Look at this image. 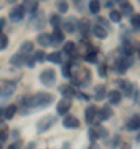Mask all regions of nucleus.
<instances>
[{
    "label": "nucleus",
    "mask_w": 140,
    "mask_h": 149,
    "mask_svg": "<svg viewBox=\"0 0 140 149\" xmlns=\"http://www.w3.org/2000/svg\"><path fill=\"white\" fill-rule=\"evenodd\" d=\"M91 30H92V27H91V20H89V18L84 17L81 20H78V32L81 33L84 38H86V35L91 32Z\"/></svg>",
    "instance_id": "10"
},
{
    "label": "nucleus",
    "mask_w": 140,
    "mask_h": 149,
    "mask_svg": "<svg viewBox=\"0 0 140 149\" xmlns=\"http://www.w3.org/2000/svg\"><path fill=\"white\" fill-rule=\"evenodd\" d=\"M137 143L140 144V134H139V136H137Z\"/></svg>",
    "instance_id": "50"
},
{
    "label": "nucleus",
    "mask_w": 140,
    "mask_h": 149,
    "mask_svg": "<svg viewBox=\"0 0 140 149\" xmlns=\"http://www.w3.org/2000/svg\"><path fill=\"white\" fill-rule=\"evenodd\" d=\"M87 7H89V12L94 13V15H97V13L101 12V2H99V0H91Z\"/></svg>",
    "instance_id": "31"
},
{
    "label": "nucleus",
    "mask_w": 140,
    "mask_h": 149,
    "mask_svg": "<svg viewBox=\"0 0 140 149\" xmlns=\"http://www.w3.org/2000/svg\"><path fill=\"white\" fill-rule=\"evenodd\" d=\"M84 58H86V61H89V63H96L97 61V52L94 48H92V50H87Z\"/></svg>",
    "instance_id": "33"
},
{
    "label": "nucleus",
    "mask_w": 140,
    "mask_h": 149,
    "mask_svg": "<svg viewBox=\"0 0 140 149\" xmlns=\"http://www.w3.org/2000/svg\"><path fill=\"white\" fill-rule=\"evenodd\" d=\"M15 91V83H10V81H5L0 85V96L2 98H8Z\"/></svg>",
    "instance_id": "16"
},
{
    "label": "nucleus",
    "mask_w": 140,
    "mask_h": 149,
    "mask_svg": "<svg viewBox=\"0 0 140 149\" xmlns=\"http://www.w3.org/2000/svg\"><path fill=\"white\" fill-rule=\"evenodd\" d=\"M135 48H137V53H139V56H140V43H137V45H135Z\"/></svg>",
    "instance_id": "48"
},
{
    "label": "nucleus",
    "mask_w": 140,
    "mask_h": 149,
    "mask_svg": "<svg viewBox=\"0 0 140 149\" xmlns=\"http://www.w3.org/2000/svg\"><path fill=\"white\" fill-rule=\"evenodd\" d=\"M46 60L51 61V63L61 65V63H63V55L59 53V52H51L49 55H46Z\"/></svg>",
    "instance_id": "26"
},
{
    "label": "nucleus",
    "mask_w": 140,
    "mask_h": 149,
    "mask_svg": "<svg viewBox=\"0 0 140 149\" xmlns=\"http://www.w3.org/2000/svg\"><path fill=\"white\" fill-rule=\"evenodd\" d=\"M92 74L89 68H84V66H71V80L73 83L78 86H87L89 81H91Z\"/></svg>",
    "instance_id": "2"
},
{
    "label": "nucleus",
    "mask_w": 140,
    "mask_h": 149,
    "mask_svg": "<svg viewBox=\"0 0 140 149\" xmlns=\"http://www.w3.org/2000/svg\"><path fill=\"white\" fill-rule=\"evenodd\" d=\"M92 131V134L97 138H107L109 136V131L107 128H104V126H101V124H91V128H89Z\"/></svg>",
    "instance_id": "18"
},
{
    "label": "nucleus",
    "mask_w": 140,
    "mask_h": 149,
    "mask_svg": "<svg viewBox=\"0 0 140 149\" xmlns=\"http://www.w3.org/2000/svg\"><path fill=\"white\" fill-rule=\"evenodd\" d=\"M3 119H5V118H3V106H0V124L3 123Z\"/></svg>",
    "instance_id": "47"
},
{
    "label": "nucleus",
    "mask_w": 140,
    "mask_h": 149,
    "mask_svg": "<svg viewBox=\"0 0 140 149\" xmlns=\"http://www.w3.org/2000/svg\"><path fill=\"white\" fill-rule=\"evenodd\" d=\"M132 63H134V60L130 58V56H124V55H122V56H120L115 63H114V70H115L117 73L124 74L125 71L132 66Z\"/></svg>",
    "instance_id": "3"
},
{
    "label": "nucleus",
    "mask_w": 140,
    "mask_h": 149,
    "mask_svg": "<svg viewBox=\"0 0 140 149\" xmlns=\"http://www.w3.org/2000/svg\"><path fill=\"white\" fill-rule=\"evenodd\" d=\"M71 104H73L71 98H61V100L58 101V104H56V111H58V114L66 116V114H68V111L71 109Z\"/></svg>",
    "instance_id": "9"
},
{
    "label": "nucleus",
    "mask_w": 140,
    "mask_h": 149,
    "mask_svg": "<svg viewBox=\"0 0 140 149\" xmlns=\"http://www.w3.org/2000/svg\"><path fill=\"white\" fill-rule=\"evenodd\" d=\"M65 32L61 30V28H54L53 33H51V43L53 45H61V43H65Z\"/></svg>",
    "instance_id": "19"
},
{
    "label": "nucleus",
    "mask_w": 140,
    "mask_h": 149,
    "mask_svg": "<svg viewBox=\"0 0 140 149\" xmlns=\"http://www.w3.org/2000/svg\"><path fill=\"white\" fill-rule=\"evenodd\" d=\"M61 73H63V76H66V78H71V65H69V63H65V65H63Z\"/></svg>",
    "instance_id": "38"
},
{
    "label": "nucleus",
    "mask_w": 140,
    "mask_h": 149,
    "mask_svg": "<svg viewBox=\"0 0 140 149\" xmlns=\"http://www.w3.org/2000/svg\"><path fill=\"white\" fill-rule=\"evenodd\" d=\"M112 114H114L112 108L109 106V104H104V106L99 109V114H97V124H99V121H106L109 118H112Z\"/></svg>",
    "instance_id": "14"
},
{
    "label": "nucleus",
    "mask_w": 140,
    "mask_h": 149,
    "mask_svg": "<svg viewBox=\"0 0 140 149\" xmlns=\"http://www.w3.org/2000/svg\"><path fill=\"white\" fill-rule=\"evenodd\" d=\"M63 126L65 128H79V119H78V116H73V114H66L65 118H63Z\"/></svg>",
    "instance_id": "17"
},
{
    "label": "nucleus",
    "mask_w": 140,
    "mask_h": 149,
    "mask_svg": "<svg viewBox=\"0 0 140 149\" xmlns=\"http://www.w3.org/2000/svg\"><path fill=\"white\" fill-rule=\"evenodd\" d=\"M56 7H58V10L61 12V13H65V12H68V8H69V5H68V2H58V3H56Z\"/></svg>",
    "instance_id": "39"
},
{
    "label": "nucleus",
    "mask_w": 140,
    "mask_h": 149,
    "mask_svg": "<svg viewBox=\"0 0 140 149\" xmlns=\"http://www.w3.org/2000/svg\"><path fill=\"white\" fill-rule=\"evenodd\" d=\"M76 52H78V47H76L74 42H65L63 53H61V55H69V56H74Z\"/></svg>",
    "instance_id": "23"
},
{
    "label": "nucleus",
    "mask_w": 140,
    "mask_h": 149,
    "mask_svg": "<svg viewBox=\"0 0 140 149\" xmlns=\"http://www.w3.org/2000/svg\"><path fill=\"white\" fill-rule=\"evenodd\" d=\"M5 27V18H0V35H2V30Z\"/></svg>",
    "instance_id": "46"
},
{
    "label": "nucleus",
    "mask_w": 140,
    "mask_h": 149,
    "mask_svg": "<svg viewBox=\"0 0 140 149\" xmlns=\"http://www.w3.org/2000/svg\"><path fill=\"white\" fill-rule=\"evenodd\" d=\"M130 23H132L135 28H139L140 27V13H134V15L130 17Z\"/></svg>",
    "instance_id": "37"
},
{
    "label": "nucleus",
    "mask_w": 140,
    "mask_h": 149,
    "mask_svg": "<svg viewBox=\"0 0 140 149\" xmlns=\"http://www.w3.org/2000/svg\"><path fill=\"white\" fill-rule=\"evenodd\" d=\"M109 18H110V22H115V23H119V22L122 20V15H120V12H119V10H112V12H110V17H109Z\"/></svg>",
    "instance_id": "35"
},
{
    "label": "nucleus",
    "mask_w": 140,
    "mask_h": 149,
    "mask_svg": "<svg viewBox=\"0 0 140 149\" xmlns=\"http://www.w3.org/2000/svg\"><path fill=\"white\" fill-rule=\"evenodd\" d=\"M97 25H99V27H102V28H106V30H109V22L106 20V18H102V17H99V18H97Z\"/></svg>",
    "instance_id": "40"
},
{
    "label": "nucleus",
    "mask_w": 140,
    "mask_h": 149,
    "mask_svg": "<svg viewBox=\"0 0 140 149\" xmlns=\"http://www.w3.org/2000/svg\"><path fill=\"white\" fill-rule=\"evenodd\" d=\"M53 95L49 93H45V91H38L35 95H30V96H25L22 98V113L23 114H30V113L36 111V109H41V108L48 106L53 103Z\"/></svg>",
    "instance_id": "1"
},
{
    "label": "nucleus",
    "mask_w": 140,
    "mask_h": 149,
    "mask_svg": "<svg viewBox=\"0 0 140 149\" xmlns=\"http://www.w3.org/2000/svg\"><path fill=\"white\" fill-rule=\"evenodd\" d=\"M87 149H101V146H99V144H97V143H91V144H89V148H87Z\"/></svg>",
    "instance_id": "45"
},
{
    "label": "nucleus",
    "mask_w": 140,
    "mask_h": 149,
    "mask_svg": "<svg viewBox=\"0 0 140 149\" xmlns=\"http://www.w3.org/2000/svg\"><path fill=\"white\" fill-rule=\"evenodd\" d=\"M2 7H3V2H0V8H2Z\"/></svg>",
    "instance_id": "51"
},
{
    "label": "nucleus",
    "mask_w": 140,
    "mask_h": 149,
    "mask_svg": "<svg viewBox=\"0 0 140 149\" xmlns=\"http://www.w3.org/2000/svg\"><path fill=\"white\" fill-rule=\"evenodd\" d=\"M33 52V42H23L22 45H20V50H18V53L25 55V56H30V53Z\"/></svg>",
    "instance_id": "24"
},
{
    "label": "nucleus",
    "mask_w": 140,
    "mask_h": 149,
    "mask_svg": "<svg viewBox=\"0 0 140 149\" xmlns=\"http://www.w3.org/2000/svg\"><path fill=\"white\" fill-rule=\"evenodd\" d=\"M119 143H120V138H119V136H115V139H114V141H112V144H110V148H112V149H115V146H117Z\"/></svg>",
    "instance_id": "44"
},
{
    "label": "nucleus",
    "mask_w": 140,
    "mask_h": 149,
    "mask_svg": "<svg viewBox=\"0 0 140 149\" xmlns=\"http://www.w3.org/2000/svg\"><path fill=\"white\" fill-rule=\"evenodd\" d=\"M25 7H23V3H18V5H15L13 8L10 10V13H8V17H10L12 22H20L25 17Z\"/></svg>",
    "instance_id": "8"
},
{
    "label": "nucleus",
    "mask_w": 140,
    "mask_h": 149,
    "mask_svg": "<svg viewBox=\"0 0 140 149\" xmlns=\"http://www.w3.org/2000/svg\"><path fill=\"white\" fill-rule=\"evenodd\" d=\"M15 114H16V106L15 104H8V106L3 108V118H5V119H12Z\"/></svg>",
    "instance_id": "28"
},
{
    "label": "nucleus",
    "mask_w": 140,
    "mask_h": 149,
    "mask_svg": "<svg viewBox=\"0 0 140 149\" xmlns=\"http://www.w3.org/2000/svg\"><path fill=\"white\" fill-rule=\"evenodd\" d=\"M61 27L65 28V32H66V33H74V32H76V28H78V20H76L74 17H69V18L63 20Z\"/></svg>",
    "instance_id": "12"
},
{
    "label": "nucleus",
    "mask_w": 140,
    "mask_h": 149,
    "mask_svg": "<svg viewBox=\"0 0 140 149\" xmlns=\"http://www.w3.org/2000/svg\"><path fill=\"white\" fill-rule=\"evenodd\" d=\"M107 100L110 104H119L120 100H122V93L119 90H112V91H107Z\"/></svg>",
    "instance_id": "21"
},
{
    "label": "nucleus",
    "mask_w": 140,
    "mask_h": 149,
    "mask_svg": "<svg viewBox=\"0 0 140 149\" xmlns=\"http://www.w3.org/2000/svg\"><path fill=\"white\" fill-rule=\"evenodd\" d=\"M119 8H120V15L122 17H132L134 15V7H132V3H129V2H125V0H120L119 2Z\"/></svg>",
    "instance_id": "15"
},
{
    "label": "nucleus",
    "mask_w": 140,
    "mask_h": 149,
    "mask_svg": "<svg viewBox=\"0 0 140 149\" xmlns=\"http://www.w3.org/2000/svg\"><path fill=\"white\" fill-rule=\"evenodd\" d=\"M92 33H94L97 38H106L109 35V30H106V28H102V27H99V25H94V27H92Z\"/></svg>",
    "instance_id": "29"
},
{
    "label": "nucleus",
    "mask_w": 140,
    "mask_h": 149,
    "mask_svg": "<svg viewBox=\"0 0 140 149\" xmlns=\"http://www.w3.org/2000/svg\"><path fill=\"white\" fill-rule=\"evenodd\" d=\"M127 129H140V114H134L127 123Z\"/></svg>",
    "instance_id": "25"
},
{
    "label": "nucleus",
    "mask_w": 140,
    "mask_h": 149,
    "mask_svg": "<svg viewBox=\"0 0 140 149\" xmlns=\"http://www.w3.org/2000/svg\"><path fill=\"white\" fill-rule=\"evenodd\" d=\"M0 149H3V148H2V143H0Z\"/></svg>",
    "instance_id": "52"
},
{
    "label": "nucleus",
    "mask_w": 140,
    "mask_h": 149,
    "mask_svg": "<svg viewBox=\"0 0 140 149\" xmlns=\"http://www.w3.org/2000/svg\"><path fill=\"white\" fill-rule=\"evenodd\" d=\"M7 149H22V141H15V143H12Z\"/></svg>",
    "instance_id": "43"
},
{
    "label": "nucleus",
    "mask_w": 140,
    "mask_h": 149,
    "mask_svg": "<svg viewBox=\"0 0 140 149\" xmlns=\"http://www.w3.org/2000/svg\"><path fill=\"white\" fill-rule=\"evenodd\" d=\"M58 90H59V93L63 95V98H73V96H76V93H78V90L71 85H61Z\"/></svg>",
    "instance_id": "20"
},
{
    "label": "nucleus",
    "mask_w": 140,
    "mask_h": 149,
    "mask_svg": "<svg viewBox=\"0 0 140 149\" xmlns=\"http://www.w3.org/2000/svg\"><path fill=\"white\" fill-rule=\"evenodd\" d=\"M7 47H8V37L2 33V35H0V52H2V50H5Z\"/></svg>",
    "instance_id": "36"
},
{
    "label": "nucleus",
    "mask_w": 140,
    "mask_h": 149,
    "mask_svg": "<svg viewBox=\"0 0 140 149\" xmlns=\"http://www.w3.org/2000/svg\"><path fill=\"white\" fill-rule=\"evenodd\" d=\"M49 23L53 25V28H61V23H63V20H61V17L56 15V13H51V17H49Z\"/></svg>",
    "instance_id": "32"
},
{
    "label": "nucleus",
    "mask_w": 140,
    "mask_h": 149,
    "mask_svg": "<svg viewBox=\"0 0 140 149\" xmlns=\"http://www.w3.org/2000/svg\"><path fill=\"white\" fill-rule=\"evenodd\" d=\"M32 58H33L35 63H41V61L46 60V53H45V52H36V53H33Z\"/></svg>",
    "instance_id": "34"
},
{
    "label": "nucleus",
    "mask_w": 140,
    "mask_h": 149,
    "mask_svg": "<svg viewBox=\"0 0 140 149\" xmlns=\"http://www.w3.org/2000/svg\"><path fill=\"white\" fill-rule=\"evenodd\" d=\"M38 43L45 48L49 47V45H51V35H49V33H40V35H38Z\"/></svg>",
    "instance_id": "27"
},
{
    "label": "nucleus",
    "mask_w": 140,
    "mask_h": 149,
    "mask_svg": "<svg viewBox=\"0 0 140 149\" xmlns=\"http://www.w3.org/2000/svg\"><path fill=\"white\" fill-rule=\"evenodd\" d=\"M120 149H130V146H129V144H122V148H120Z\"/></svg>",
    "instance_id": "49"
},
{
    "label": "nucleus",
    "mask_w": 140,
    "mask_h": 149,
    "mask_svg": "<svg viewBox=\"0 0 140 149\" xmlns=\"http://www.w3.org/2000/svg\"><path fill=\"white\" fill-rule=\"evenodd\" d=\"M46 25V20H45V15L41 12H35L30 18V23H28V27L32 28V30H40V28H45Z\"/></svg>",
    "instance_id": "4"
},
{
    "label": "nucleus",
    "mask_w": 140,
    "mask_h": 149,
    "mask_svg": "<svg viewBox=\"0 0 140 149\" xmlns=\"http://www.w3.org/2000/svg\"><path fill=\"white\" fill-rule=\"evenodd\" d=\"M23 7H25V12H30V13H35V12H38V2H35V0H30V2H25L23 3Z\"/></svg>",
    "instance_id": "30"
},
{
    "label": "nucleus",
    "mask_w": 140,
    "mask_h": 149,
    "mask_svg": "<svg viewBox=\"0 0 140 149\" xmlns=\"http://www.w3.org/2000/svg\"><path fill=\"white\" fill-rule=\"evenodd\" d=\"M104 98H107V90H106V86L104 85H97L96 88H94V100L102 101Z\"/></svg>",
    "instance_id": "22"
},
{
    "label": "nucleus",
    "mask_w": 140,
    "mask_h": 149,
    "mask_svg": "<svg viewBox=\"0 0 140 149\" xmlns=\"http://www.w3.org/2000/svg\"><path fill=\"white\" fill-rule=\"evenodd\" d=\"M106 74H107V65H99V76H101V78H104V76H106Z\"/></svg>",
    "instance_id": "41"
},
{
    "label": "nucleus",
    "mask_w": 140,
    "mask_h": 149,
    "mask_svg": "<svg viewBox=\"0 0 140 149\" xmlns=\"http://www.w3.org/2000/svg\"><path fill=\"white\" fill-rule=\"evenodd\" d=\"M119 88H120V93H122V96H132V93H134V85L130 83V81L127 80H119Z\"/></svg>",
    "instance_id": "11"
},
{
    "label": "nucleus",
    "mask_w": 140,
    "mask_h": 149,
    "mask_svg": "<svg viewBox=\"0 0 140 149\" xmlns=\"http://www.w3.org/2000/svg\"><path fill=\"white\" fill-rule=\"evenodd\" d=\"M27 58L28 56H25V55H22V53H15V55H12L10 65L12 66H16V68H22V66L27 65Z\"/></svg>",
    "instance_id": "13"
},
{
    "label": "nucleus",
    "mask_w": 140,
    "mask_h": 149,
    "mask_svg": "<svg viewBox=\"0 0 140 149\" xmlns=\"http://www.w3.org/2000/svg\"><path fill=\"white\" fill-rule=\"evenodd\" d=\"M7 138H8V129L7 128H0V143L5 141Z\"/></svg>",
    "instance_id": "42"
},
{
    "label": "nucleus",
    "mask_w": 140,
    "mask_h": 149,
    "mask_svg": "<svg viewBox=\"0 0 140 149\" xmlns=\"http://www.w3.org/2000/svg\"><path fill=\"white\" fill-rule=\"evenodd\" d=\"M40 81H41L45 86H53L54 81H56V71H54L53 68L43 70L41 74H40Z\"/></svg>",
    "instance_id": "5"
},
{
    "label": "nucleus",
    "mask_w": 140,
    "mask_h": 149,
    "mask_svg": "<svg viewBox=\"0 0 140 149\" xmlns=\"http://www.w3.org/2000/svg\"><path fill=\"white\" fill-rule=\"evenodd\" d=\"M97 114H99V108L96 104H89L86 108V113H84V118L89 124H97Z\"/></svg>",
    "instance_id": "7"
},
{
    "label": "nucleus",
    "mask_w": 140,
    "mask_h": 149,
    "mask_svg": "<svg viewBox=\"0 0 140 149\" xmlns=\"http://www.w3.org/2000/svg\"><path fill=\"white\" fill-rule=\"evenodd\" d=\"M54 123H56V116L53 114H48V116H43L40 121H38V133H45V131H48L51 126H53Z\"/></svg>",
    "instance_id": "6"
}]
</instances>
